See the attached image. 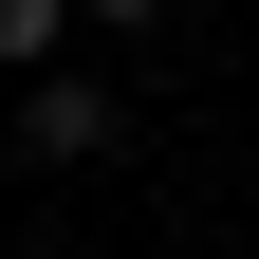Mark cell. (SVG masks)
Masks as SVG:
<instances>
[{
    "label": "cell",
    "instance_id": "1",
    "mask_svg": "<svg viewBox=\"0 0 259 259\" xmlns=\"http://www.w3.org/2000/svg\"><path fill=\"white\" fill-rule=\"evenodd\" d=\"M0 130H19V167H93V148H111V93L56 56V74H19V111H0Z\"/></svg>",
    "mask_w": 259,
    "mask_h": 259
},
{
    "label": "cell",
    "instance_id": "2",
    "mask_svg": "<svg viewBox=\"0 0 259 259\" xmlns=\"http://www.w3.org/2000/svg\"><path fill=\"white\" fill-rule=\"evenodd\" d=\"M93 0H0V74H56V37H74Z\"/></svg>",
    "mask_w": 259,
    "mask_h": 259
},
{
    "label": "cell",
    "instance_id": "3",
    "mask_svg": "<svg viewBox=\"0 0 259 259\" xmlns=\"http://www.w3.org/2000/svg\"><path fill=\"white\" fill-rule=\"evenodd\" d=\"M93 19H167V0H93Z\"/></svg>",
    "mask_w": 259,
    "mask_h": 259
},
{
    "label": "cell",
    "instance_id": "4",
    "mask_svg": "<svg viewBox=\"0 0 259 259\" xmlns=\"http://www.w3.org/2000/svg\"><path fill=\"white\" fill-rule=\"evenodd\" d=\"M19 259H74V241H19Z\"/></svg>",
    "mask_w": 259,
    "mask_h": 259
}]
</instances>
